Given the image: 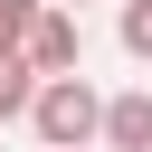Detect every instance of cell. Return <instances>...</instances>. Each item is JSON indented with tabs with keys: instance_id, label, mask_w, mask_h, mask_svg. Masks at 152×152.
Listing matches in <instances>:
<instances>
[{
	"instance_id": "1",
	"label": "cell",
	"mask_w": 152,
	"mask_h": 152,
	"mask_svg": "<svg viewBox=\"0 0 152 152\" xmlns=\"http://www.w3.org/2000/svg\"><path fill=\"white\" fill-rule=\"evenodd\" d=\"M95 104H104V95H95V86H86V66H76V76H38L19 124H28L48 152H76V142H95Z\"/></svg>"
},
{
	"instance_id": "2",
	"label": "cell",
	"mask_w": 152,
	"mask_h": 152,
	"mask_svg": "<svg viewBox=\"0 0 152 152\" xmlns=\"http://www.w3.org/2000/svg\"><path fill=\"white\" fill-rule=\"evenodd\" d=\"M19 57H28L38 76H76V66H86V19H76V10H57V0H38V19H28V38H19Z\"/></svg>"
},
{
	"instance_id": "3",
	"label": "cell",
	"mask_w": 152,
	"mask_h": 152,
	"mask_svg": "<svg viewBox=\"0 0 152 152\" xmlns=\"http://www.w3.org/2000/svg\"><path fill=\"white\" fill-rule=\"evenodd\" d=\"M95 142L104 152H152V86H124L95 104Z\"/></svg>"
},
{
	"instance_id": "4",
	"label": "cell",
	"mask_w": 152,
	"mask_h": 152,
	"mask_svg": "<svg viewBox=\"0 0 152 152\" xmlns=\"http://www.w3.org/2000/svg\"><path fill=\"white\" fill-rule=\"evenodd\" d=\"M114 38H124L133 66H152V0H124V10H114Z\"/></svg>"
},
{
	"instance_id": "5",
	"label": "cell",
	"mask_w": 152,
	"mask_h": 152,
	"mask_svg": "<svg viewBox=\"0 0 152 152\" xmlns=\"http://www.w3.org/2000/svg\"><path fill=\"white\" fill-rule=\"evenodd\" d=\"M28 86H38V66H28V57H0V124L28 114Z\"/></svg>"
},
{
	"instance_id": "6",
	"label": "cell",
	"mask_w": 152,
	"mask_h": 152,
	"mask_svg": "<svg viewBox=\"0 0 152 152\" xmlns=\"http://www.w3.org/2000/svg\"><path fill=\"white\" fill-rule=\"evenodd\" d=\"M28 19H38V0H0V57H19V38H28Z\"/></svg>"
},
{
	"instance_id": "7",
	"label": "cell",
	"mask_w": 152,
	"mask_h": 152,
	"mask_svg": "<svg viewBox=\"0 0 152 152\" xmlns=\"http://www.w3.org/2000/svg\"><path fill=\"white\" fill-rule=\"evenodd\" d=\"M57 10H86V0H57Z\"/></svg>"
},
{
	"instance_id": "8",
	"label": "cell",
	"mask_w": 152,
	"mask_h": 152,
	"mask_svg": "<svg viewBox=\"0 0 152 152\" xmlns=\"http://www.w3.org/2000/svg\"><path fill=\"white\" fill-rule=\"evenodd\" d=\"M76 152H95V142H76Z\"/></svg>"
}]
</instances>
